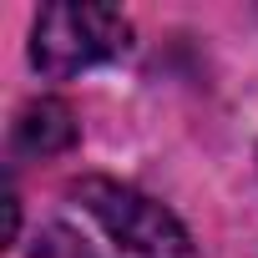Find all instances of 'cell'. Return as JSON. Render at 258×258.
I'll return each instance as SVG.
<instances>
[{"label": "cell", "instance_id": "1", "mask_svg": "<svg viewBox=\"0 0 258 258\" xmlns=\"http://www.w3.org/2000/svg\"><path fill=\"white\" fill-rule=\"evenodd\" d=\"M71 198L81 203V213L116 243L121 258H198L187 228L162 208L152 203L147 192L126 187V182H111V177H81L71 187Z\"/></svg>", "mask_w": 258, "mask_h": 258}, {"label": "cell", "instance_id": "3", "mask_svg": "<svg viewBox=\"0 0 258 258\" xmlns=\"http://www.w3.org/2000/svg\"><path fill=\"white\" fill-rule=\"evenodd\" d=\"M71 142H76V116H71V106L56 101V96L31 101V106L21 111V121H16V147H21V152L51 157V152H66Z\"/></svg>", "mask_w": 258, "mask_h": 258}, {"label": "cell", "instance_id": "2", "mask_svg": "<svg viewBox=\"0 0 258 258\" xmlns=\"http://www.w3.org/2000/svg\"><path fill=\"white\" fill-rule=\"evenodd\" d=\"M132 46V21L111 6H46L31 26V66L41 76H76L116 61Z\"/></svg>", "mask_w": 258, "mask_h": 258}]
</instances>
